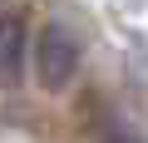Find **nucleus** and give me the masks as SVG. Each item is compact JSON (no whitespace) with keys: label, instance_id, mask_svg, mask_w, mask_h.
Here are the masks:
<instances>
[{"label":"nucleus","instance_id":"2","mask_svg":"<svg viewBox=\"0 0 148 143\" xmlns=\"http://www.w3.org/2000/svg\"><path fill=\"white\" fill-rule=\"evenodd\" d=\"M25 64V15L5 10L0 15V84H15Z\"/></svg>","mask_w":148,"mask_h":143},{"label":"nucleus","instance_id":"1","mask_svg":"<svg viewBox=\"0 0 148 143\" xmlns=\"http://www.w3.org/2000/svg\"><path fill=\"white\" fill-rule=\"evenodd\" d=\"M35 74L45 89H64L74 74H79V40H74L64 25H45L35 40Z\"/></svg>","mask_w":148,"mask_h":143}]
</instances>
